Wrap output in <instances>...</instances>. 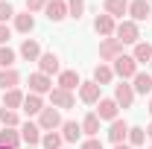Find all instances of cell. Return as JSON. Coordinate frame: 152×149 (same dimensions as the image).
Segmentation results:
<instances>
[{
  "instance_id": "b9f144b4",
  "label": "cell",
  "mask_w": 152,
  "mask_h": 149,
  "mask_svg": "<svg viewBox=\"0 0 152 149\" xmlns=\"http://www.w3.org/2000/svg\"><path fill=\"white\" fill-rule=\"evenodd\" d=\"M149 64H152V61H149Z\"/></svg>"
},
{
  "instance_id": "ab89813d",
  "label": "cell",
  "mask_w": 152,
  "mask_h": 149,
  "mask_svg": "<svg viewBox=\"0 0 152 149\" xmlns=\"http://www.w3.org/2000/svg\"><path fill=\"white\" fill-rule=\"evenodd\" d=\"M149 114H152V96H149Z\"/></svg>"
},
{
  "instance_id": "9c48e42d",
  "label": "cell",
  "mask_w": 152,
  "mask_h": 149,
  "mask_svg": "<svg viewBox=\"0 0 152 149\" xmlns=\"http://www.w3.org/2000/svg\"><path fill=\"white\" fill-rule=\"evenodd\" d=\"M50 91H53V79L47 73H32L29 76V93L41 96V93H50Z\"/></svg>"
},
{
  "instance_id": "44dd1931",
  "label": "cell",
  "mask_w": 152,
  "mask_h": 149,
  "mask_svg": "<svg viewBox=\"0 0 152 149\" xmlns=\"http://www.w3.org/2000/svg\"><path fill=\"white\" fill-rule=\"evenodd\" d=\"M3 108H9V111L23 108V93H20L18 88H12V91H3Z\"/></svg>"
},
{
  "instance_id": "836d02e7",
  "label": "cell",
  "mask_w": 152,
  "mask_h": 149,
  "mask_svg": "<svg viewBox=\"0 0 152 149\" xmlns=\"http://www.w3.org/2000/svg\"><path fill=\"white\" fill-rule=\"evenodd\" d=\"M9 18H15V9H12L9 0H0V23H6Z\"/></svg>"
},
{
  "instance_id": "4316f807",
  "label": "cell",
  "mask_w": 152,
  "mask_h": 149,
  "mask_svg": "<svg viewBox=\"0 0 152 149\" xmlns=\"http://www.w3.org/2000/svg\"><path fill=\"white\" fill-rule=\"evenodd\" d=\"M15 29H18V32H32V29H35V18H32L29 12L15 15Z\"/></svg>"
},
{
  "instance_id": "8d00e7d4",
  "label": "cell",
  "mask_w": 152,
  "mask_h": 149,
  "mask_svg": "<svg viewBox=\"0 0 152 149\" xmlns=\"http://www.w3.org/2000/svg\"><path fill=\"white\" fill-rule=\"evenodd\" d=\"M12 38V29L6 26V23H0V47H6V41Z\"/></svg>"
},
{
  "instance_id": "d6986e66",
  "label": "cell",
  "mask_w": 152,
  "mask_h": 149,
  "mask_svg": "<svg viewBox=\"0 0 152 149\" xmlns=\"http://www.w3.org/2000/svg\"><path fill=\"white\" fill-rule=\"evenodd\" d=\"M18 85H20V73L15 67L0 70V91H12V88H18Z\"/></svg>"
},
{
  "instance_id": "ba28073f",
  "label": "cell",
  "mask_w": 152,
  "mask_h": 149,
  "mask_svg": "<svg viewBox=\"0 0 152 149\" xmlns=\"http://www.w3.org/2000/svg\"><path fill=\"white\" fill-rule=\"evenodd\" d=\"M99 91H102V88L96 85L94 79H91V82H82V85H79V99H82V102H88V105H96V102L102 99Z\"/></svg>"
},
{
  "instance_id": "9a60e30c",
  "label": "cell",
  "mask_w": 152,
  "mask_h": 149,
  "mask_svg": "<svg viewBox=\"0 0 152 149\" xmlns=\"http://www.w3.org/2000/svg\"><path fill=\"white\" fill-rule=\"evenodd\" d=\"M58 56L56 53H41V58H38V73H58Z\"/></svg>"
},
{
  "instance_id": "5b68a950",
  "label": "cell",
  "mask_w": 152,
  "mask_h": 149,
  "mask_svg": "<svg viewBox=\"0 0 152 149\" xmlns=\"http://www.w3.org/2000/svg\"><path fill=\"white\" fill-rule=\"evenodd\" d=\"M129 15H132L134 23H143V20H149V18H152V6H149V0H132V3H129Z\"/></svg>"
},
{
  "instance_id": "83f0119b",
  "label": "cell",
  "mask_w": 152,
  "mask_h": 149,
  "mask_svg": "<svg viewBox=\"0 0 152 149\" xmlns=\"http://www.w3.org/2000/svg\"><path fill=\"white\" fill-rule=\"evenodd\" d=\"M79 126H82V131H85L88 137H96V134H99V117H96V114H85V120H82Z\"/></svg>"
},
{
  "instance_id": "f546056e",
  "label": "cell",
  "mask_w": 152,
  "mask_h": 149,
  "mask_svg": "<svg viewBox=\"0 0 152 149\" xmlns=\"http://www.w3.org/2000/svg\"><path fill=\"white\" fill-rule=\"evenodd\" d=\"M15 50L12 47H0V70H9V67H15Z\"/></svg>"
},
{
  "instance_id": "e0dca14e",
  "label": "cell",
  "mask_w": 152,
  "mask_h": 149,
  "mask_svg": "<svg viewBox=\"0 0 152 149\" xmlns=\"http://www.w3.org/2000/svg\"><path fill=\"white\" fill-rule=\"evenodd\" d=\"M79 137H82V126H79L76 120H64V123H61V140L76 143Z\"/></svg>"
},
{
  "instance_id": "603a6c76",
  "label": "cell",
  "mask_w": 152,
  "mask_h": 149,
  "mask_svg": "<svg viewBox=\"0 0 152 149\" xmlns=\"http://www.w3.org/2000/svg\"><path fill=\"white\" fill-rule=\"evenodd\" d=\"M111 79H114V70H111V64H102V61H99V64L94 67V82L99 85V88H102V85H108Z\"/></svg>"
},
{
  "instance_id": "5bb4252c",
  "label": "cell",
  "mask_w": 152,
  "mask_h": 149,
  "mask_svg": "<svg viewBox=\"0 0 152 149\" xmlns=\"http://www.w3.org/2000/svg\"><path fill=\"white\" fill-rule=\"evenodd\" d=\"M94 29H96L102 38H111L114 29H117V23H114L111 15H96V18H94Z\"/></svg>"
},
{
  "instance_id": "7bdbcfd3",
  "label": "cell",
  "mask_w": 152,
  "mask_h": 149,
  "mask_svg": "<svg viewBox=\"0 0 152 149\" xmlns=\"http://www.w3.org/2000/svg\"><path fill=\"white\" fill-rule=\"evenodd\" d=\"M149 149H152V146H149Z\"/></svg>"
},
{
  "instance_id": "f1b7e54d",
  "label": "cell",
  "mask_w": 152,
  "mask_h": 149,
  "mask_svg": "<svg viewBox=\"0 0 152 149\" xmlns=\"http://www.w3.org/2000/svg\"><path fill=\"white\" fill-rule=\"evenodd\" d=\"M61 143H64V140H61L58 131H44V134H41V146L44 149H61Z\"/></svg>"
},
{
  "instance_id": "7a4b0ae2",
  "label": "cell",
  "mask_w": 152,
  "mask_h": 149,
  "mask_svg": "<svg viewBox=\"0 0 152 149\" xmlns=\"http://www.w3.org/2000/svg\"><path fill=\"white\" fill-rule=\"evenodd\" d=\"M111 70H114V76H120V79L126 82V79H134V73H137V61H134L132 56H117L114 64H111Z\"/></svg>"
},
{
  "instance_id": "ffe728a7",
  "label": "cell",
  "mask_w": 152,
  "mask_h": 149,
  "mask_svg": "<svg viewBox=\"0 0 152 149\" xmlns=\"http://www.w3.org/2000/svg\"><path fill=\"white\" fill-rule=\"evenodd\" d=\"M79 85H82V79H79L76 70H61V73H58V88H64V91H76Z\"/></svg>"
},
{
  "instance_id": "60d3db41",
  "label": "cell",
  "mask_w": 152,
  "mask_h": 149,
  "mask_svg": "<svg viewBox=\"0 0 152 149\" xmlns=\"http://www.w3.org/2000/svg\"><path fill=\"white\" fill-rule=\"evenodd\" d=\"M23 149H38V146H23Z\"/></svg>"
},
{
  "instance_id": "e575fe53",
  "label": "cell",
  "mask_w": 152,
  "mask_h": 149,
  "mask_svg": "<svg viewBox=\"0 0 152 149\" xmlns=\"http://www.w3.org/2000/svg\"><path fill=\"white\" fill-rule=\"evenodd\" d=\"M44 6H47V0H26V12H29V15H35V12H41Z\"/></svg>"
},
{
  "instance_id": "1f68e13d",
  "label": "cell",
  "mask_w": 152,
  "mask_h": 149,
  "mask_svg": "<svg viewBox=\"0 0 152 149\" xmlns=\"http://www.w3.org/2000/svg\"><path fill=\"white\" fill-rule=\"evenodd\" d=\"M0 123L6 126V129H15L20 120H18V111H9V108H3L0 105Z\"/></svg>"
},
{
  "instance_id": "52a82bcc",
  "label": "cell",
  "mask_w": 152,
  "mask_h": 149,
  "mask_svg": "<svg viewBox=\"0 0 152 149\" xmlns=\"http://www.w3.org/2000/svg\"><path fill=\"white\" fill-rule=\"evenodd\" d=\"M44 15H47V20H53V23L64 20V18H67V3H64V0H47Z\"/></svg>"
},
{
  "instance_id": "d590c367",
  "label": "cell",
  "mask_w": 152,
  "mask_h": 149,
  "mask_svg": "<svg viewBox=\"0 0 152 149\" xmlns=\"http://www.w3.org/2000/svg\"><path fill=\"white\" fill-rule=\"evenodd\" d=\"M79 149H102V140H99V137H88Z\"/></svg>"
},
{
  "instance_id": "4fadbf2b",
  "label": "cell",
  "mask_w": 152,
  "mask_h": 149,
  "mask_svg": "<svg viewBox=\"0 0 152 149\" xmlns=\"http://www.w3.org/2000/svg\"><path fill=\"white\" fill-rule=\"evenodd\" d=\"M20 140H23L26 146H38V143H41V129H38V123H23V126H20Z\"/></svg>"
},
{
  "instance_id": "6da1fadb",
  "label": "cell",
  "mask_w": 152,
  "mask_h": 149,
  "mask_svg": "<svg viewBox=\"0 0 152 149\" xmlns=\"http://www.w3.org/2000/svg\"><path fill=\"white\" fill-rule=\"evenodd\" d=\"M114 38H117L120 44H137V41H140V29H137L134 20H120L117 29H114Z\"/></svg>"
},
{
  "instance_id": "8992f818",
  "label": "cell",
  "mask_w": 152,
  "mask_h": 149,
  "mask_svg": "<svg viewBox=\"0 0 152 149\" xmlns=\"http://www.w3.org/2000/svg\"><path fill=\"white\" fill-rule=\"evenodd\" d=\"M50 102H53V108H73V105H76V96H73V91L53 88V91H50Z\"/></svg>"
},
{
  "instance_id": "484cf974",
  "label": "cell",
  "mask_w": 152,
  "mask_h": 149,
  "mask_svg": "<svg viewBox=\"0 0 152 149\" xmlns=\"http://www.w3.org/2000/svg\"><path fill=\"white\" fill-rule=\"evenodd\" d=\"M132 58L137 61V64H140V61H152V44H149V41H137Z\"/></svg>"
},
{
  "instance_id": "d6a6232c",
  "label": "cell",
  "mask_w": 152,
  "mask_h": 149,
  "mask_svg": "<svg viewBox=\"0 0 152 149\" xmlns=\"http://www.w3.org/2000/svg\"><path fill=\"white\" fill-rule=\"evenodd\" d=\"M85 15V0H67V18H82Z\"/></svg>"
},
{
  "instance_id": "30bf717a",
  "label": "cell",
  "mask_w": 152,
  "mask_h": 149,
  "mask_svg": "<svg viewBox=\"0 0 152 149\" xmlns=\"http://www.w3.org/2000/svg\"><path fill=\"white\" fill-rule=\"evenodd\" d=\"M114 102H117L120 108H132L134 91H132V85H129V82H120V85L114 88Z\"/></svg>"
},
{
  "instance_id": "7402d4cb",
  "label": "cell",
  "mask_w": 152,
  "mask_h": 149,
  "mask_svg": "<svg viewBox=\"0 0 152 149\" xmlns=\"http://www.w3.org/2000/svg\"><path fill=\"white\" fill-rule=\"evenodd\" d=\"M0 146L20 149V131H15V129H0Z\"/></svg>"
},
{
  "instance_id": "f35d334b",
  "label": "cell",
  "mask_w": 152,
  "mask_h": 149,
  "mask_svg": "<svg viewBox=\"0 0 152 149\" xmlns=\"http://www.w3.org/2000/svg\"><path fill=\"white\" fill-rule=\"evenodd\" d=\"M146 134H149V137H152V123H149V126H146Z\"/></svg>"
},
{
  "instance_id": "4dcf8cb0",
  "label": "cell",
  "mask_w": 152,
  "mask_h": 149,
  "mask_svg": "<svg viewBox=\"0 0 152 149\" xmlns=\"http://www.w3.org/2000/svg\"><path fill=\"white\" fill-rule=\"evenodd\" d=\"M129 146H140L143 140H146V129H140V126H129Z\"/></svg>"
},
{
  "instance_id": "cb8c5ba5",
  "label": "cell",
  "mask_w": 152,
  "mask_h": 149,
  "mask_svg": "<svg viewBox=\"0 0 152 149\" xmlns=\"http://www.w3.org/2000/svg\"><path fill=\"white\" fill-rule=\"evenodd\" d=\"M126 12H129V0H105V15L123 18Z\"/></svg>"
},
{
  "instance_id": "3957f363",
  "label": "cell",
  "mask_w": 152,
  "mask_h": 149,
  "mask_svg": "<svg viewBox=\"0 0 152 149\" xmlns=\"http://www.w3.org/2000/svg\"><path fill=\"white\" fill-rule=\"evenodd\" d=\"M61 123H64V120H61L58 108H53V105L38 114V129L41 131H56V129H61Z\"/></svg>"
},
{
  "instance_id": "8fae6325",
  "label": "cell",
  "mask_w": 152,
  "mask_h": 149,
  "mask_svg": "<svg viewBox=\"0 0 152 149\" xmlns=\"http://www.w3.org/2000/svg\"><path fill=\"white\" fill-rule=\"evenodd\" d=\"M126 137H129V123H126V120H111V126H108V140L117 146V143H123Z\"/></svg>"
},
{
  "instance_id": "277c9868",
  "label": "cell",
  "mask_w": 152,
  "mask_h": 149,
  "mask_svg": "<svg viewBox=\"0 0 152 149\" xmlns=\"http://www.w3.org/2000/svg\"><path fill=\"white\" fill-rule=\"evenodd\" d=\"M117 56H123V44L111 35V38H105V41L99 44V58H102V61H114Z\"/></svg>"
},
{
  "instance_id": "74e56055",
  "label": "cell",
  "mask_w": 152,
  "mask_h": 149,
  "mask_svg": "<svg viewBox=\"0 0 152 149\" xmlns=\"http://www.w3.org/2000/svg\"><path fill=\"white\" fill-rule=\"evenodd\" d=\"M114 149H132V146H126V143H117V146H114Z\"/></svg>"
},
{
  "instance_id": "7c38bea8",
  "label": "cell",
  "mask_w": 152,
  "mask_h": 149,
  "mask_svg": "<svg viewBox=\"0 0 152 149\" xmlns=\"http://www.w3.org/2000/svg\"><path fill=\"white\" fill-rule=\"evenodd\" d=\"M117 111H120V105H117L114 99H99L94 114L99 117V120H108V123H111V120H117Z\"/></svg>"
},
{
  "instance_id": "2e32d148",
  "label": "cell",
  "mask_w": 152,
  "mask_h": 149,
  "mask_svg": "<svg viewBox=\"0 0 152 149\" xmlns=\"http://www.w3.org/2000/svg\"><path fill=\"white\" fill-rule=\"evenodd\" d=\"M20 58H26V61H38L41 58V44H38L35 38H26L20 44Z\"/></svg>"
},
{
  "instance_id": "d4e9b609",
  "label": "cell",
  "mask_w": 152,
  "mask_h": 149,
  "mask_svg": "<svg viewBox=\"0 0 152 149\" xmlns=\"http://www.w3.org/2000/svg\"><path fill=\"white\" fill-rule=\"evenodd\" d=\"M23 111L26 114H41L44 111V99H41L38 93H26V96H23Z\"/></svg>"
},
{
  "instance_id": "ac0fdd59",
  "label": "cell",
  "mask_w": 152,
  "mask_h": 149,
  "mask_svg": "<svg viewBox=\"0 0 152 149\" xmlns=\"http://www.w3.org/2000/svg\"><path fill=\"white\" fill-rule=\"evenodd\" d=\"M132 91H134V93H149V91H152V73L137 70L134 79H132Z\"/></svg>"
}]
</instances>
